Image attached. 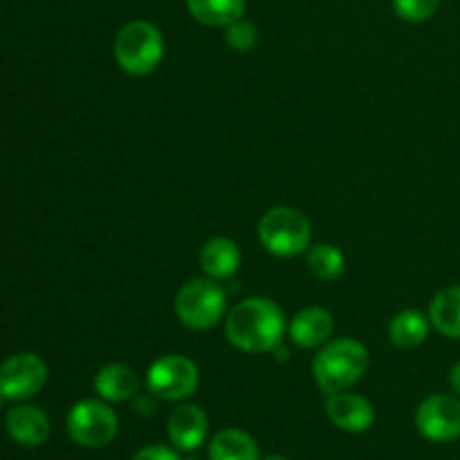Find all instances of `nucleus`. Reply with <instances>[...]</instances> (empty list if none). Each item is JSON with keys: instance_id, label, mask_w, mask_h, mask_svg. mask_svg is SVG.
<instances>
[{"instance_id": "9", "label": "nucleus", "mask_w": 460, "mask_h": 460, "mask_svg": "<svg viewBox=\"0 0 460 460\" xmlns=\"http://www.w3.org/2000/svg\"><path fill=\"white\" fill-rule=\"evenodd\" d=\"M48 382V364L36 353H16L0 364V391L7 400L34 398Z\"/></svg>"}, {"instance_id": "3", "label": "nucleus", "mask_w": 460, "mask_h": 460, "mask_svg": "<svg viewBox=\"0 0 460 460\" xmlns=\"http://www.w3.org/2000/svg\"><path fill=\"white\" fill-rule=\"evenodd\" d=\"M259 241L270 254L295 259L310 250L313 227L304 211L295 207H274L261 218Z\"/></svg>"}, {"instance_id": "22", "label": "nucleus", "mask_w": 460, "mask_h": 460, "mask_svg": "<svg viewBox=\"0 0 460 460\" xmlns=\"http://www.w3.org/2000/svg\"><path fill=\"white\" fill-rule=\"evenodd\" d=\"M440 0H394V9L402 21L425 22L438 9Z\"/></svg>"}, {"instance_id": "13", "label": "nucleus", "mask_w": 460, "mask_h": 460, "mask_svg": "<svg viewBox=\"0 0 460 460\" xmlns=\"http://www.w3.org/2000/svg\"><path fill=\"white\" fill-rule=\"evenodd\" d=\"M332 331H335V317L331 310L319 308H304L290 319L288 323V335L299 349H322L326 341H331Z\"/></svg>"}, {"instance_id": "26", "label": "nucleus", "mask_w": 460, "mask_h": 460, "mask_svg": "<svg viewBox=\"0 0 460 460\" xmlns=\"http://www.w3.org/2000/svg\"><path fill=\"white\" fill-rule=\"evenodd\" d=\"M4 400H7V398H4V395H3V391H0V407H3V402H4Z\"/></svg>"}, {"instance_id": "18", "label": "nucleus", "mask_w": 460, "mask_h": 460, "mask_svg": "<svg viewBox=\"0 0 460 460\" xmlns=\"http://www.w3.org/2000/svg\"><path fill=\"white\" fill-rule=\"evenodd\" d=\"M209 460H261L259 445L247 431L223 429L211 438Z\"/></svg>"}, {"instance_id": "11", "label": "nucleus", "mask_w": 460, "mask_h": 460, "mask_svg": "<svg viewBox=\"0 0 460 460\" xmlns=\"http://www.w3.org/2000/svg\"><path fill=\"white\" fill-rule=\"evenodd\" d=\"M166 431L178 452H196L209 434V418L198 404H180L171 411Z\"/></svg>"}, {"instance_id": "8", "label": "nucleus", "mask_w": 460, "mask_h": 460, "mask_svg": "<svg viewBox=\"0 0 460 460\" xmlns=\"http://www.w3.org/2000/svg\"><path fill=\"white\" fill-rule=\"evenodd\" d=\"M416 427L431 443H452L460 438V400L456 395L434 394L420 402Z\"/></svg>"}, {"instance_id": "7", "label": "nucleus", "mask_w": 460, "mask_h": 460, "mask_svg": "<svg viewBox=\"0 0 460 460\" xmlns=\"http://www.w3.org/2000/svg\"><path fill=\"white\" fill-rule=\"evenodd\" d=\"M200 385V371L187 355H164L151 364L146 386L155 398L166 402H182L191 398Z\"/></svg>"}, {"instance_id": "21", "label": "nucleus", "mask_w": 460, "mask_h": 460, "mask_svg": "<svg viewBox=\"0 0 460 460\" xmlns=\"http://www.w3.org/2000/svg\"><path fill=\"white\" fill-rule=\"evenodd\" d=\"M256 40H259V30H256L254 22L245 21V18L225 27V43L236 52H250V49H254Z\"/></svg>"}, {"instance_id": "10", "label": "nucleus", "mask_w": 460, "mask_h": 460, "mask_svg": "<svg viewBox=\"0 0 460 460\" xmlns=\"http://www.w3.org/2000/svg\"><path fill=\"white\" fill-rule=\"evenodd\" d=\"M326 416L337 429L349 431V434H364L376 425V409L364 395L349 394H331L326 400Z\"/></svg>"}, {"instance_id": "24", "label": "nucleus", "mask_w": 460, "mask_h": 460, "mask_svg": "<svg viewBox=\"0 0 460 460\" xmlns=\"http://www.w3.org/2000/svg\"><path fill=\"white\" fill-rule=\"evenodd\" d=\"M449 385H452V389L456 391V395H460V362L454 364L452 373H449Z\"/></svg>"}, {"instance_id": "23", "label": "nucleus", "mask_w": 460, "mask_h": 460, "mask_svg": "<svg viewBox=\"0 0 460 460\" xmlns=\"http://www.w3.org/2000/svg\"><path fill=\"white\" fill-rule=\"evenodd\" d=\"M130 460H182L175 449L166 447V445H148V447L139 449Z\"/></svg>"}, {"instance_id": "12", "label": "nucleus", "mask_w": 460, "mask_h": 460, "mask_svg": "<svg viewBox=\"0 0 460 460\" xmlns=\"http://www.w3.org/2000/svg\"><path fill=\"white\" fill-rule=\"evenodd\" d=\"M4 429L13 443L22 445V447H39L49 438L52 427H49V418L43 409L34 407V404H16L7 411Z\"/></svg>"}, {"instance_id": "6", "label": "nucleus", "mask_w": 460, "mask_h": 460, "mask_svg": "<svg viewBox=\"0 0 460 460\" xmlns=\"http://www.w3.org/2000/svg\"><path fill=\"white\" fill-rule=\"evenodd\" d=\"M67 436L85 449H102L115 440L119 420L106 400H81L66 418Z\"/></svg>"}, {"instance_id": "14", "label": "nucleus", "mask_w": 460, "mask_h": 460, "mask_svg": "<svg viewBox=\"0 0 460 460\" xmlns=\"http://www.w3.org/2000/svg\"><path fill=\"white\" fill-rule=\"evenodd\" d=\"M241 250L236 243L227 236H216L202 245L200 250V268L214 281L232 279L241 268Z\"/></svg>"}, {"instance_id": "17", "label": "nucleus", "mask_w": 460, "mask_h": 460, "mask_svg": "<svg viewBox=\"0 0 460 460\" xmlns=\"http://www.w3.org/2000/svg\"><path fill=\"white\" fill-rule=\"evenodd\" d=\"M431 322L420 310H402L389 323V341L398 349H418L429 337Z\"/></svg>"}, {"instance_id": "5", "label": "nucleus", "mask_w": 460, "mask_h": 460, "mask_svg": "<svg viewBox=\"0 0 460 460\" xmlns=\"http://www.w3.org/2000/svg\"><path fill=\"white\" fill-rule=\"evenodd\" d=\"M175 314L191 331H209L227 313V295L214 279H191L175 295Z\"/></svg>"}, {"instance_id": "1", "label": "nucleus", "mask_w": 460, "mask_h": 460, "mask_svg": "<svg viewBox=\"0 0 460 460\" xmlns=\"http://www.w3.org/2000/svg\"><path fill=\"white\" fill-rule=\"evenodd\" d=\"M286 314L281 305L265 296H250L225 317V337L243 353H270L281 346Z\"/></svg>"}, {"instance_id": "20", "label": "nucleus", "mask_w": 460, "mask_h": 460, "mask_svg": "<svg viewBox=\"0 0 460 460\" xmlns=\"http://www.w3.org/2000/svg\"><path fill=\"white\" fill-rule=\"evenodd\" d=\"M305 265L319 281H335L344 274V252L332 243H319L305 252Z\"/></svg>"}, {"instance_id": "2", "label": "nucleus", "mask_w": 460, "mask_h": 460, "mask_svg": "<svg viewBox=\"0 0 460 460\" xmlns=\"http://www.w3.org/2000/svg\"><path fill=\"white\" fill-rule=\"evenodd\" d=\"M368 368V350L353 337L326 341L313 362V376L323 394L349 391Z\"/></svg>"}, {"instance_id": "4", "label": "nucleus", "mask_w": 460, "mask_h": 460, "mask_svg": "<svg viewBox=\"0 0 460 460\" xmlns=\"http://www.w3.org/2000/svg\"><path fill=\"white\" fill-rule=\"evenodd\" d=\"M164 57V36L153 22L133 21L115 39V61L133 76H146L157 70Z\"/></svg>"}, {"instance_id": "19", "label": "nucleus", "mask_w": 460, "mask_h": 460, "mask_svg": "<svg viewBox=\"0 0 460 460\" xmlns=\"http://www.w3.org/2000/svg\"><path fill=\"white\" fill-rule=\"evenodd\" d=\"M429 322L440 335L460 340V286L440 290L429 305Z\"/></svg>"}, {"instance_id": "16", "label": "nucleus", "mask_w": 460, "mask_h": 460, "mask_svg": "<svg viewBox=\"0 0 460 460\" xmlns=\"http://www.w3.org/2000/svg\"><path fill=\"white\" fill-rule=\"evenodd\" d=\"M193 21L205 27H229L245 16V0H187Z\"/></svg>"}, {"instance_id": "15", "label": "nucleus", "mask_w": 460, "mask_h": 460, "mask_svg": "<svg viewBox=\"0 0 460 460\" xmlns=\"http://www.w3.org/2000/svg\"><path fill=\"white\" fill-rule=\"evenodd\" d=\"M139 385L142 380L135 368L126 367V364H108L94 377V391L106 402H126L137 395Z\"/></svg>"}, {"instance_id": "25", "label": "nucleus", "mask_w": 460, "mask_h": 460, "mask_svg": "<svg viewBox=\"0 0 460 460\" xmlns=\"http://www.w3.org/2000/svg\"><path fill=\"white\" fill-rule=\"evenodd\" d=\"M261 460H288L286 456H279V454H268V456H263Z\"/></svg>"}]
</instances>
